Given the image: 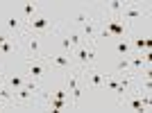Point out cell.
Wrapping results in <instances>:
<instances>
[{"instance_id": "obj_1", "label": "cell", "mask_w": 152, "mask_h": 113, "mask_svg": "<svg viewBox=\"0 0 152 113\" xmlns=\"http://www.w3.org/2000/svg\"><path fill=\"white\" fill-rule=\"evenodd\" d=\"M125 32H127V27L123 25L121 20H109V23H107V30L102 32L100 36H102V38H109V36H118V38H123V36H125Z\"/></svg>"}, {"instance_id": "obj_2", "label": "cell", "mask_w": 152, "mask_h": 113, "mask_svg": "<svg viewBox=\"0 0 152 113\" xmlns=\"http://www.w3.org/2000/svg\"><path fill=\"white\" fill-rule=\"evenodd\" d=\"M77 59H80L82 63L93 61L95 59V50H91V48H77Z\"/></svg>"}, {"instance_id": "obj_3", "label": "cell", "mask_w": 152, "mask_h": 113, "mask_svg": "<svg viewBox=\"0 0 152 113\" xmlns=\"http://www.w3.org/2000/svg\"><path fill=\"white\" fill-rule=\"evenodd\" d=\"M30 27H32V30H48V27H50V20L43 18V16H39V18H30Z\"/></svg>"}, {"instance_id": "obj_4", "label": "cell", "mask_w": 152, "mask_h": 113, "mask_svg": "<svg viewBox=\"0 0 152 113\" xmlns=\"http://www.w3.org/2000/svg\"><path fill=\"white\" fill-rule=\"evenodd\" d=\"M50 59H52V63H55V66H59V68H68V66H70V56H68V54L50 56Z\"/></svg>"}, {"instance_id": "obj_5", "label": "cell", "mask_w": 152, "mask_h": 113, "mask_svg": "<svg viewBox=\"0 0 152 113\" xmlns=\"http://www.w3.org/2000/svg\"><path fill=\"white\" fill-rule=\"evenodd\" d=\"M32 91H34V84L23 86V88H18V91H16V97H18V100H27V97L32 95Z\"/></svg>"}, {"instance_id": "obj_6", "label": "cell", "mask_w": 152, "mask_h": 113, "mask_svg": "<svg viewBox=\"0 0 152 113\" xmlns=\"http://www.w3.org/2000/svg\"><path fill=\"white\" fill-rule=\"evenodd\" d=\"M9 86H12L14 91H18V88H23V86H25V82H23V77L12 75V77H9Z\"/></svg>"}, {"instance_id": "obj_7", "label": "cell", "mask_w": 152, "mask_h": 113, "mask_svg": "<svg viewBox=\"0 0 152 113\" xmlns=\"http://www.w3.org/2000/svg\"><path fill=\"white\" fill-rule=\"evenodd\" d=\"M116 52H118V54H129V43H127L125 38H121V41H118V43H116Z\"/></svg>"}, {"instance_id": "obj_8", "label": "cell", "mask_w": 152, "mask_h": 113, "mask_svg": "<svg viewBox=\"0 0 152 113\" xmlns=\"http://www.w3.org/2000/svg\"><path fill=\"white\" fill-rule=\"evenodd\" d=\"M134 45H136V48H139V50H143V48H145V50H150V38H143V36H141V38H136V41H134Z\"/></svg>"}, {"instance_id": "obj_9", "label": "cell", "mask_w": 152, "mask_h": 113, "mask_svg": "<svg viewBox=\"0 0 152 113\" xmlns=\"http://www.w3.org/2000/svg\"><path fill=\"white\" fill-rule=\"evenodd\" d=\"M64 106H66V100H57V97L50 100V109H55V111H61Z\"/></svg>"}, {"instance_id": "obj_10", "label": "cell", "mask_w": 152, "mask_h": 113, "mask_svg": "<svg viewBox=\"0 0 152 113\" xmlns=\"http://www.w3.org/2000/svg\"><path fill=\"white\" fill-rule=\"evenodd\" d=\"M30 75H32V77H41V75H43V66L32 63V66H30Z\"/></svg>"}, {"instance_id": "obj_11", "label": "cell", "mask_w": 152, "mask_h": 113, "mask_svg": "<svg viewBox=\"0 0 152 113\" xmlns=\"http://www.w3.org/2000/svg\"><path fill=\"white\" fill-rule=\"evenodd\" d=\"M125 16H127V18H139L141 12L136 9V7H125Z\"/></svg>"}, {"instance_id": "obj_12", "label": "cell", "mask_w": 152, "mask_h": 113, "mask_svg": "<svg viewBox=\"0 0 152 113\" xmlns=\"http://www.w3.org/2000/svg\"><path fill=\"white\" fill-rule=\"evenodd\" d=\"M143 63H148L145 56H134L132 61H129V66H132V68H143Z\"/></svg>"}, {"instance_id": "obj_13", "label": "cell", "mask_w": 152, "mask_h": 113, "mask_svg": "<svg viewBox=\"0 0 152 113\" xmlns=\"http://www.w3.org/2000/svg\"><path fill=\"white\" fill-rule=\"evenodd\" d=\"M91 84H93V86H102V84H104V77L93 72V75H91Z\"/></svg>"}, {"instance_id": "obj_14", "label": "cell", "mask_w": 152, "mask_h": 113, "mask_svg": "<svg viewBox=\"0 0 152 113\" xmlns=\"http://www.w3.org/2000/svg\"><path fill=\"white\" fill-rule=\"evenodd\" d=\"M23 12H25L27 16H32V14L37 12V5H34V2H25V5H23Z\"/></svg>"}, {"instance_id": "obj_15", "label": "cell", "mask_w": 152, "mask_h": 113, "mask_svg": "<svg viewBox=\"0 0 152 113\" xmlns=\"http://www.w3.org/2000/svg\"><path fill=\"white\" fill-rule=\"evenodd\" d=\"M129 106H132L134 111H143V109H145V106H143V100H132V102H129Z\"/></svg>"}, {"instance_id": "obj_16", "label": "cell", "mask_w": 152, "mask_h": 113, "mask_svg": "<svg viewBox=\"0 0 152 113\" xmlns=\"http://www.w3.org/2000/svg\"><path fill=\"white\" fill-rule=\"evenodd\" d=\"M116 68L121 70V72H123V70H127V68H129V59H127V56H125V59H121V61H118V66H116Z\"/></svg>"}, {"instance_id": "obj_17", "label": "cell", "mask_w": 152, "mask_h": 113, "mask_svg": "<svg viewBox=\"0 0 152 113\" xmlns=\"http://www.w3.org/2000/svg\"><path fill=\"white\" fill-rule=\"evenodd\" d=\"M7 27H9V30H16V27H18V20H16V16H9V20H7Z\"/></svg>"}, {"instance_id": "obj_18", "label": "cell", "mask_w": 152, "mask_h": 113, "mask_svg": "<svg viewBox=\"0 0 152 113\" xmlns=\"http://www.w3.org/2000/svg\"><path fill=\"white\" fill-rule=\"evenodd\" d=\"M84 32H86V36H91V34L95 32V27H93V23H91V20H89V23H84Z\"/></svg>"}, {"instance_id": "obj_19", "label": "cell", "mask_w": 152, "mask_h": 113, "mask_svg": "<svg viewBox=\"0 0 152 113\" xmlns=\"http://www.w3.org/2000/svg\"><path fill=\"white\" fill-rule=\"evenodd\" d=\"M30 52H34V54L39 52V41H37V38H32V41H30Z\"/></svg>"}, {"instance_id": "obj_20", "label": "cell", "mask_w": 152, "mask_h": 113, "mask_svg": "<svg viewBox=\"0 0 152 113\" xmlns=\"http://www.w3.org/2000/svg\"><path fill=\"white\" fill-rule=\"evenodd\" d=\"M109 7H111V12H121V9H123V2H118V0H114V2H111V5H109Z\"/></svg>"}, {"instance_id": "obj_21", "label": "cell", "mask_w": 152, "mask_h": 113, "mask_svg": "<svg viewBox=\"0 0 152 113\" xmlns=\"http://www.w3.org/2000/svg\"><path fill=\"white\" fill-rule=\"evenodd\" d=\"M0 97H2V100H12V93H9L7 88H0Z\"/></svg>"}, {"instance_id": "obj_22", "label": "cell", "mask_w": 152, "mask_h": 113, "mask_svg": "<svg viewBox=\"0 0 152 113\" xmlns=\"http://www.w3.org/2000/svg\"><path fill=\"white\" fill-rule=\"evenodd\" d=\"M55 97H57V100H66L68 93H66V91H55Z\"/></svg>"}, {"instance_id": "obj_23", "label": "cell", "mask_w": 152, "mask_h": 113, "mask_svg": "<svg viewBox=\"0 0 152 113\" xmlns=\"http://www.w3.org/2000/svg\"><path fill=\"white\" fill-rule=\"evenodd\" d=\"M68 41H70V45H77V43H80V36H77V34H70Z\"/></svg>"}, {"instance_id": "obj_24", "label": "cell", "mask_w": 152, "mask_h": 113, "mask_svg": "<svg viewBox=\"0 0 152 113\" xmlns=\"http://www.w3.org/2000/svg\"><path fill=\"white\" fill-rule=\"evenodd\" d=\"M0 50H2V52H5V54H7V52L12 50V45H9V43H7V41H5V43H0Z\"/></svg>"}, {"instance_id": "obj_25", "label": "cell", "mask_w": 152, "mask_h": 113, "mask_svg": "<svg viewBox=\"0 0 152 113\" xmlns=\"http://www.w3.org/2000/svg\"><path fill=\"white\" fill-rule=\"evenodd\" d=\"M86 20H89V18H86V14H82V12L77 14V23H86Z\"/></svg>"}, {"instance_id": "obj_26", "label": "cell", "mask_w": 152, "mask_h": 113, "mask_svg": "<svg viewBox=\"0 0 152 113\" xmlns=\"http://www.w3.org/2000/svg\"><path fill=\"white\" fill-rule=\"evenodd\" d=\"M61 45H64V50H70V41H68V38H64Z\"/></svg>"}, {"instance_id": "obj_27", "label": "cell", "mask_w": 152, "mask_h": 113, "mask_svg": "<svg viewBox=\"0 0 152 113\" xmlns=\"http://www.w3.org/2000/svg\"><path fill=\"white\" fill-rule=\"evenodd\" d=\"M0 109H2V97H0Z\"/></svg>"}]
</instances>
